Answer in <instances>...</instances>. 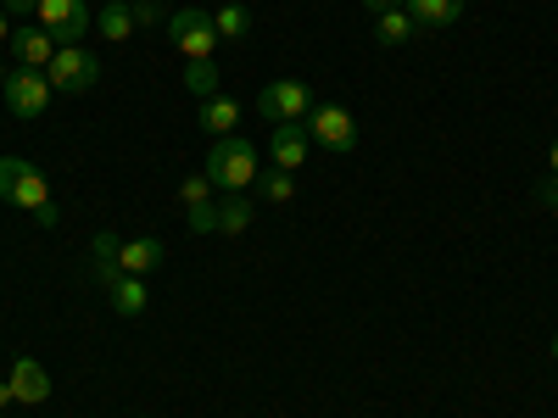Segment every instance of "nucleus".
Wrapping results in <instances>:
<instances>
[{"label":"nucleus","instance_id":"nucleus-11","mask_svg":"<svg viewBox=\"0 0 558 418\" xmlns=\"http://www.w3.org/2000/svg\"><path fill=\"white\" fill-rule=\"evenodd\" d=\"M12 57H17V67H51V57H57V39L45 34V28H12Z\"/></svg>","mask_w":558,"mask_h":418},{"label":"nucleus","instance_id":"nucleus-17","mask_svg":"<svg viewBox=\"0 0 558 418\" xmlns=\"http://www.w3.org/2000/svg\"><path fill=\"white\" fill-rule=\"evenodd\" d=\"M235 123H241V107L229 101V96H213V101H202V128H207L213 139L235 134Z\"/></svg>","mask_w":558,"mask_h":418},{"label":"nucleus","instance_id":"nucleus-26","mask_svg":"<svg viewBox=\"0 0 558 418\" xmlns=\"http://www.w3.org/2000/svg\"><path fill=\"white\" fill-rule=\"evenodd\" d=\"M157 23V0H134V28H151Z\"/></svg>","mask_w":558,"mask_h":418},{"label":"nucleus","instance_id":"nucleus-22","mask_svg":"<svg viewBox=\"0 0 558 418\" xmlns=\"http://www.w3.org/2000/svg\"><path fill=\"white\" fill-rule=\"evenodd\" d=\"M213 23H218V39H246V28H252V12L229 0V7H218V12H213Z\"/></svg>","mask_w":558,"mask_h":418},{"label":"nucleus","instance_id":"nucleus-3","mask_svg":"<svg viewBox=\"0 0 558 418\" xmlns=\"http://www.w3.org/2000/svg\"><path fill=\"white\" fill-rule=\"evenodd\" d=\"M168 39H173V51H179L184 62H213V51H218V23H213V12H202V7H184V12L168 17Z\"/></svg>","mask_w":558,"mask_h":418},{"label":"nucleus","instance_id":"nucleus-24","mask_svg":"<svg viewBox=\"0 0 558 418\" xmlns=\"http://www.w3.org/2000/svg\"><path fill=\"white\" fill-rule=\"evenodd\" d=\"M184 218H191V229H196V235H218V201H207V207H191Z\"/></svg>","mask_w":558,"mask_h":418},{"label":"nucleus","instance_id":"nucleus-30","mask_svg":"<svg viewBox=\"0 0 558 418\" xmlns=\"http://www.w3.org/2000/svg\"><path fill=\"white\" fill-rule=\"evenodd\" d=\"M547 173L558 179V139H553V151H547Z\"/></svg>","mask_w":558,"mask_h":418},{"label":"nucleus","instance_id":"nucleus-28","mask_svg":"<svg viewBox=\"0 0 558 418\" xmlns=\"http://www.w3.org/2000/svg\"><path fill=\"white\" fill-rule=\"evenodd\" d=\"M391 7H402V0H363V12H375V17H380V12H391Z\"/></svg>","mask_w":558,"mask_h":418},{"label":"nucleus","instance_id":"nucleus-20","mask_svg":"<svg viewBox=\"0 0 558 418\" xmlns=\"http://www.w3.org/2000/svg\"><path fill=\"white\" fill-rule=\"evenodd\" d=\"M375 39H380V45H408V39H413V17H408V7H391V12H380V23H375Z\"/></svg>","mask_w":558,"mask_h":418},{"label":"nucleus","instance_id":"nucleus-16","mask_svg":"<svg viewBox=\"0 0 558 418\" xmlns=\"http://www.w3.org/2000/svg\"><path fill=\"white\" fill-rule=\"evenodd\" d=\"M184 89H191L196 101L223 96V73H218V62H184Z\"/></svg>","mask_w":558,"mask_h":418},{"label":"nucleus","instance_id":"nucleus-27","mask_svg":"<svg viewBox=\"0 0 558 418\" xmlns=\"http://www.w3.org/2000/svg\"><path fill=\"white\" fill-rule=\"evenodd\" d=\"M536 196H542V201H547V207H558V179H553V173H547V179H542V184H536Z\"/></svg>","mask_w":558,"mask_h":418},{"label":"nucleus","instance_id":"nucleus-23","mask_svg":"<svg viewBox=\"0 0 558 418\" xmlns=\"http://www.w3.org/2000/svg\"><path fill=\"white\" fill-rule=\"evenodd\" d=\"M179 201H184V212H191V207H207V201H213V179H207V173H191V179L179 184Z\"/></svg>","mask_w":558,"mask_h":418},{"label":"nucleus","instance_id":"nucleus-14","mask_svg":"<svg viewBox=\"0 0 558 418\" xmlns=\"http://www.w3.org/2000/svg\"><path fill=\"white\" fill-rule=\"evenodd\" d=\"M252 218H257V201H252L246 190H229V196L218 201V235H246Z\"/></svg>","mask_w":558,"mask_h":418},{"label":"nucleus","instance_id":"nucleus-13","mask_svg":"<svg viewBox=\"0 0 558 418\" xmlns=\"http://www.w3.org/2000/svg\"><path fill=\"white\" fill-rule=\"evenodd\" d=\"M107 302H112V312H123V318H140V312H146V279H140V273H118V279H107Z\"/></svg>","mask_w":558,"mask_h":418},{"label":"nucleus","instance_id":"nucleus-1","mask_svg":"<svg viewBox=\"0 0 558 418\" xmlns=\"http://www.w3.org/2000/svg\"><path fill=\"white\" fill-rule=\"evenodd\" d=\"M0 201H12L23 207L39 229H57V196H51V184H45V173L23 157H0Z\"/></svg>","mask_w":558,"mask_h":418},{"label":"nucleus","instance_id":"nucleus-10","mask_svg":"<svg viewBox=\"0 0 558 418\" xmlns=\"http://www.w3.org/2000/svg\"><path fill=\"white\" fill-rule=\"evenodd\" d=\"M12 396L23 407H39L45 396H51V374H45V362H34V357H17L12 362Z\"/></svg>","mask_w":558,"mask_h":418},{"label":"nucleus","instance_id":"nucleus-18","mask_svg":"<svg viewBox=\"0 0 558 418\" xmlns=\"http://www.w3.org/2000/svg\"><path fill=\"white\" fill-rule=\"evenodd\" d=\"M134 34V0H101V39L123 45Z\"/></svg>","mask_w":558,"mask_h":418},{"label":"nucleus","instance_id":"nucleus-2","mask_svg":"<svg viewBox=\"0 0 558 418\" xmlns=\"http://www.w3.org/2000/svg\"><path fill=\"white\" fill-rule=\"evenodd\" d=\"M207 179H213V190H252L257 184V146L246 134H223V139H213V151H207V168H202Z\"/></svg>","mask_w":558,"mask_h":418},{"label":"nucleus","instance_id":"nucleus-7","mask_svg":"<svg viewBox=\"0 0 558 418\" xmlns=\"http://www.w3.org/2000/svg\"><path fill=\"white\" fill-rule=\"evenodd\" d=\"M89 23H96L89 0H39V28L51 34L57 45H78L89 34Z\"/></svg>","mask_w":558,"mask_h":418},{"label":"nucleus","instance_id":"nucleus-12","mask_svg":"<svg viewBox=\"0 0 558 418\" xmlns=\"http://www.w3.org/2000/svg\"><path fill=\"white\" fill-rule=\"evenodd\" d=\"M402 7H408L413 28H425V34H441L463 17V0H402Z\"/></svg>","mask_w":558,"mask_h":418},{"label":"nucleus","instance_id":"nucleus-4","mask_svg":"<svg viewBox=\"0 0 558 418\" xmlns=\"http://www.w3.org/2000/svg\"><path fill=\"white\" fill-rule=\"evenodd\" d=\"M0 101L12 107V118H45V107H51V78H45V67H12L7 84H0Z\"/></svg>","mask_w":558,"mask_h":418},{"label":"nucleus","instance_id":"nucleus-9","mask_svg":"<svg viewBox=\"0 0 558 418\" xmlns=\"http://www.w3.org/2000/svg\"><path fill=\"white\" fill-rule=\"evenodd\" d=\"M307 123H274V139H268V157H274V168H286V173H296L302 162H307Z\"/></svg>","mask_w":558,"mask_h":418},{"label":"nucleus","instance_id":"nucleus-31","mask_svg":"<svg viewBox=\"0 0 558 418\" xmlns=\"http://www.w3.org/2000/svg\"><path fill=\"white\" fill-rule=\"evenodd\" d=\"M7 402H17V396H12V380H0V407H7Z\"/></svg>","mask_w":558,"mask_h":418},{"label":"nucleus","instance_id":"nucleus-6","mask_svg":"<svg viewBox=\"0 0 558 418\" xmlns=\"http://www.w3.org/2000/svg\"><path fill=\"white\" fill-rule=\"evenodd\" d=\"M45 78H51V89H62V96H84V89L101 78V62H96V51H84V45H57Z\"/></svg>","mask_w":558,"mask_h":418},{"label":"nucleus","instance_id":"nucleus-21","mask_svg":"<svg viewBox=\"0 0 558 418\" xmlns=\"http://www.w3.org/2000/svg\"><path fill=\"white\" fill-rule=\"evenodd\" d=\"M118 235H112V229H101V235H96V246H89V257H96V279H101V285H107V279H118Z\"/></svg>","mask_w":558,"mask_h":418},{"label":"nucleus","instance_id":"nucleus-15","mask_svg":"<svg viewBox=\"0 0 558 418\" xmlns=\"http://www.w3.org/2000/svg\"><path fill=\"white\" fill-rule=\"evenodd\" d=\"M162 262V241H123L118 246V273H140L146 279Z\"/></svg>","mask_w":558,"mask_h":418},{"label":"nucleus","instance_id":"nucleus-33","mask_svg":"<svg viewBox=\"0 0 558 418\" xmlns=\"http://www.w3.org/2000/svg\"><path fill=\"white\" fill-rule=\"evenodd\" d=\"M553 362H558V335H553Z\"/></svg>","mask_w":558,"mask_h":418},{"label":"nucleus","instance_id":"nucleus-25","mask_svg":"<svg viewBox=\"0 0 558 418\" xmlns=\"http://www.w3.org/2000/svg\"><path fill=\"white\" fill-rule=\"evenodd\" d=\"M0 12L7 17H39V0H0Z\"/></svg>","mask_w":558,"mask_h":418},{"label":"nucleus","instance_id":"nucleus-5","mask_svg":"<svg viewBox=\"0 0 558 418\" xmlns=\"http://www.w3.org/2000/svg\"><path fill=\"white\" fill-rule=\"evenodd\" d=\"M302 123H307V139H313V146L336 151V157L357 151V123H352V112H347V107L324 101V107H313V112H307Z\"/></svg>","mask_w":558,"mask_h":418},{"label":"nucleus","instance_id":"nucleus-19","mask_svg":"<svg viewBox=\"0 0 558 418\" xmlns=\"http://www.w3.org/2000/svg\"><path fill=\"white\" fill-rule=\"evenodd\" d=\"M257 190H263V201L286 207V201L296 196V173H286V168H263V173H257Z\"/></svg>","mask_w":558,"mask_h":418},{"label":"nucleus","instance_id":"nucleus-32","mask_svg":"<svg viewBox=\"0 0 558 418\" xmlns=\"http://www.w3.org/2000/svg\"><path fill=\"white\" fill-rule=\"evenodd\" d=\"M7 73H12V67H7V62H0V84H7Z\"/></svg>","mask_w":558,"mask_h":418},{"label":"nucleus","instance_id":"nucleus-8","mask_svg":"<svg viewBox=\"0 0 558 418\" xmlns=\"http://www.w3.org/2000/svg\"><path fill=\"white\" fill-rule=\"evenodd\" d=\"M257 112L268 123H302L313 112V96H307V84L302 78H274L263 96H257Z\"/></svg>","mask_w":558,"mask_h":418},{"label":"nucleus","instance_id":"nucleus-29","mask_svg":"<svg viewBox=\"0 0 558 418\" xmlns=\"http://www.w3.org/2000/svg\"><path fill=\"white\" fill-rule=\"evenodd\" d=\"M7 39H12V17H7V12H0V45H7Z\"/></svg>","mask_w":558,"mask_h":418}]
</instances>
